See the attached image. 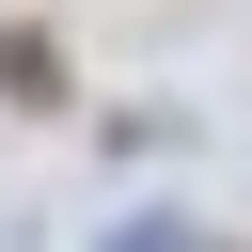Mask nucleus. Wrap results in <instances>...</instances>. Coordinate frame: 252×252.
Instances as JSON below:
<instances>
[{
	"instance_id": "nucleus-1",
	"label": "nucleus",
	"mask_w": 252,
	"mask_h": 252,
	"mask_svg": "<svg viewBox=\"0 0 252 252\" xmlns=\"http://www.w3.org/2000/svg\"><path fill=\"white\" fill-rule=\"evenodd\" d=\"M0 79H16V110H47V94H63V47H47V32H0Z\"/></svg>"
},
{
	"instance_id": "nucleus-2",
	"label": "nucleus",
	"mask_w": 252,
	"mask_h": 252,
	"mask_svg": "<svg viewBox=\"0 0 252 252\" xmlns=\"http://www.w3.org/2000/svg\"><path fill=\"white\" fill-rule=\"evenodd\" d=\"M110 252H205V220H126Z\"/></svg>"
}]
</instances>
